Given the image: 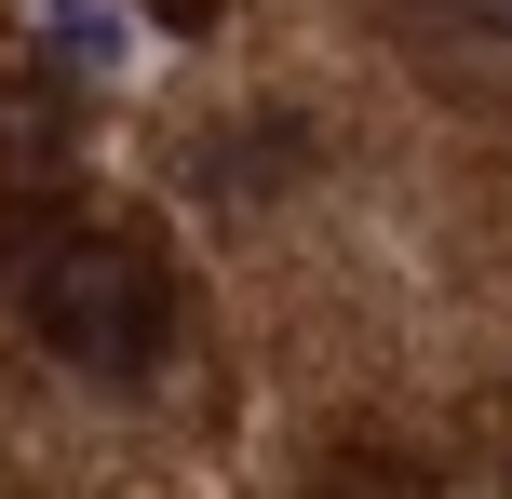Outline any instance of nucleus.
<instances>
[{
  "label": "nucleus",
  "mask_w": 512,
  "mask_h": 499,
  "mask_svg": "<svg viewBox=\"0 0 512 499\" xmlns=\"http://www.w3.org/2000/svg\"><path fill=\"white\" fill-rule=\"evenodd\" d=\"M27 324H41L68 365L135 378L162 351V270L135 257V243H108V230H68V243L27 257Z\"/></svg>",
  "instance_id": "obj_1"
},
{
  "label": "nucleus",
  "mask_w": 512,
  "mask_h": 499,
  "mask_svg": "<svg viewBox=\"0 0 512 499\" xmlns=\"http://www.w3.org/2000/svg\"><path fill=\"white\" fill-rule=\"evenodd\" d=\"M27 14H41V41L68 54L81 81H122L135 54H149V41H135V14H122V0H27Z\"/></svg>",
  "instance_id": "obj_2"
},
{
  "label": "nucleus",
  "mask_w": 512,
  "mask_h": 499,
  "mask_svg": "<svg viewBox=\"0 0 512 499\" xmlns=\"http://www.w3.org/2000/svg\"><path fill=\"white\" fill-rule=\"evenodd\" d=\"M445 14H459V27H512V0H445Z\"/></svg>",
  "instance_id": "obj_3"
}]
</instances>
